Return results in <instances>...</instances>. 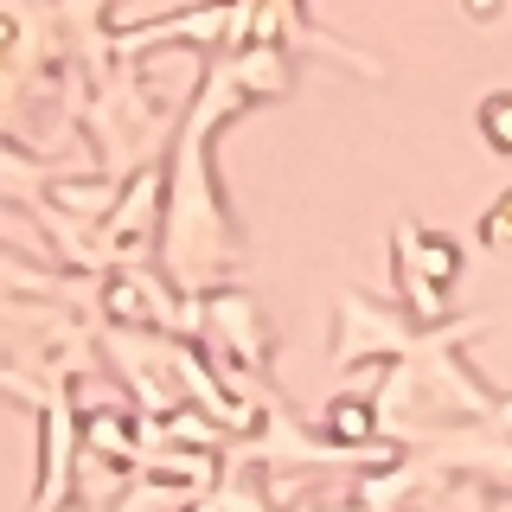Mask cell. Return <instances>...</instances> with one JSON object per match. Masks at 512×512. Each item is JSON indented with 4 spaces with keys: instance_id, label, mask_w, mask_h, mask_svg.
I'll list each match as a JSON object with an SVG mask.
<instances>
[{
    "instance_id": "obj_1",
    "label": "cell",
    "mask_w": 512,
    "mask_h": 512,
    "mask_svg": "<svg viewBox=\"0 0 512 512\" xmlns=\"http://www.w3.org/2000/svg\"><path fill=\"white\" fill-rule=\"evenodd\" d=\"M480 128H487V141L500 154H512V96H493V103L480 109Z\"/></svg>"
},
{
    "instance_id": "obj_2",
    "label": "cell",
    "mask_w": 512,
    "mask_h": 512,
    "mask_svg": "<svg viewBox=\"0 0 512 512\" xmlns=\"http://www.w3.org/2000/svg\"><path fill=\"white\" fill-rule=\"evenodd\" d=\"M480 231H487L493 244H512V192H506V205H500V212H487V224H480Z\"/></svg>"
}]
</instances>
